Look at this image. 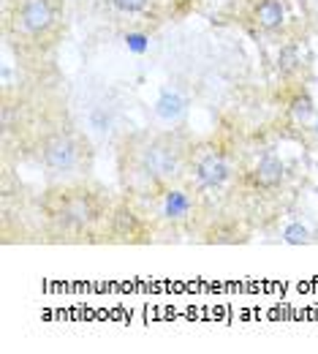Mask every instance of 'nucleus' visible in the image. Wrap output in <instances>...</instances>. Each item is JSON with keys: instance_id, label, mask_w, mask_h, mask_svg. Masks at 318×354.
I'll return each instance as SVG.
<instances>
[{"instance_id": "nucleus-1", "label": "nucleus", "mask_w": 318, "mask_h": 354, "mask_svg": "<svg viewBox=\"0 0 318 354\" xmlns=\"http://www.w3.org/2000/svg\"><path fill=\"white\" fill-rule=\"evenodd\" d=\"M142 166H144L147 175H153L158 180H169L174 175H180L183 155H180V150L172 142H155V144L147 147Z\"/></svg>"}, {"instance_id": "nucleus-2", "label": "nucleus", "mask_w": 318, "mask_h": 354, "mask_svg": "<svg viewBox=\"0 0 318 354\" xmlns=\"http://www.w3.org/2000/svg\"><path fill=\"white\" fill-rule=\"evenodd\" d=\"M44 164L52 172H71L77 164V144L68 136H49L44 142Z\"/></svg>"}, {"instance_id": "nucleus-3", "label": "nucleus", "mask_w": 318, "mask_h": 354, "mask_svg": "<svg viewBox=\"0 0 318 354\" xmlns=\"http://www.w3.org/2000/svg\"><path fill=\"white\" fill-rule=\"evenodd\" d=\"M19 16H22V25H25L30 33H44V30L52 25V19H55L49 0H25Z\"/></svg>"}, {"instance_id": "nucleus-4", "label": "nucleus", "mask_w": 318, "mask_h": 354, "mask_svg": "<svg viewBox=\"0 0 318 354\" xmlns=\"http://www.w3.org/2000/svg\"><path fill=\"white\" fill-rule=\"evenodd\" d=\"M253 180H256L261 188H275V186L283 180V161H280L278 155L267 153V155L259 161V166H256V172H253Z\"/></svg>"}, {"instance_id": "nucleus-5", "label": "nucleus", "mask_w": 318, "mask_h": 354, "mask_svg": "<svg viewBox=\"0 0 318 354\" xmlns=\"http://www.w3.org/2000/svg\"><path fill=\"white\" fill-rule=\"evenodd\" d=\"M196 177L204 183V186H220L226 177H228V166H226V161L220 158V155H204L199 164H196Z\"/></svg>"}, {"instance_id": "nucleus-6", "label": "nucleus", "mask_w": 318, "mask_h": 354, "mask_svg": "<svg viewBox=\"0 0 318 354\" xmlns=\"http://www.w3.org/2000/svg\"><path fill=\"white\" fill-rule=\"evenodd\" d=\"M155 112H158V118L166 120V123H172V120H180V118H183V112H185V99H183L180 93H172V90H166V93L158 99V104H155Z\"/></svg>"}, {"instance_id": "nucleus-7", "label": "nucleus", "mask_w": 318, "mask_h": 354, "mask_svg": "<svg viewBox=\"0 0 318 354\" xmlns=\"http://www.w3.org/2000/svg\"><path fill=\"white\" fill-rule=\"evenodd\" d=\"M256 19L264 30H275L283 25V5L278 0H264L259 8H256Z\"/></svg>"}, {"instance_id": "nucleus-8", "label": "nucleus", "mask_w": 318, "mask_h": 354, "mask_svg": "<svg viewBox=\"0 0 318 354\" xmlns=\"http://www.w3.org/2000/svg\"><path fill=\"white\" fill-rule=\"evenodd\" d=\"M88 218H90V205H88L85 199H74V202L66 207V221H68V224L82 227Z\"/></svg>"}, {"instance_id": "nucleus-9", "label": "nucleus", "mask_w": 318, "mask_h": 354, "mask_svg": "<svg viewBox=\"0 0 318 354\" xmlns=\"http://www.w3.org/2000/svg\"><path fill=\"white\" fill-rule=\"evenodd\" d=\"M188 213V199L183 197V194H169L166 197V216H172V218H180V216H185Z\"/></svg>"}, {"instance_id": "nucleus-10", "label": "nucleus", "mask_w": 318, "mask_h": 354, "mask_svg": "<svg viewBox=\"0 0 318 354\" xmlns=\"http://www.w3.org/2000/svg\"><path fill=\"white\" fill-rule=\"evenodd\" d=\"M291 112H294L297 120H308L313 115V101H310L308 96H297L294 104H291Z\"/></svg>"}, {"instance_id": "nucleus-11", "label": "nucleus", "mask_w": 318, "mask_h": 354, "mask_svg": "<svg viewBox=\"0 0 318 354\" xmlns=\"http://www.w3.org/2000/svg\"><path fill=\"white\" fill-rule=\"evenodd\" d=\"M297 63H300V55H297V49H294V47L280 49V58H278L280 71H294V68H297Z\"/></svg>"}, {"instance_id": "nucleus-12", "label": "nucleus", "mask_w": 318, "mask_h": 354, "mask_svg": "<svg viewBox=\"0 0 318 354\" xmlns=\"http://www.w3.org/2000/svg\"><path fill=\"white\" fill-rule=\"evenodd\" d=\"M286 242H291V245H300V242H308V229L302 227V224H291V227H286Z\"/></svg>"}, {"instance_id": "nucleus-13", "label": "nucleus", "mask_w": 318, "mask_h": 354, "mask_svg": "<svg viewBox=\"0 0 318 354\" xmlns=\"http://www.w3.org/2000/svg\"><path fill=\"white\" fill-rule=\"evenodd\" d=\"M90 123H93V128H96V131H109V125H111V115L104 112V110H96V112L90 115Z\"/></svg>"}, {"instance_id": "nucleus-14", "label": "nucleus", "mask_w": 318, "mask_h": 354, "mask_svg": "<svg viewBox=\"0 0 318 354\" xmlns=\"http://www.w3.org/2000/svg\"><path fill=\"white\" fill-rule=\"evenodd\" d=\"M125 44H128V49H133V52H144V49H147V38H144L142 33H131V36L125 38Z\"/></svg>"}, {"instance_id": "nucleus-15", "label": "nucleus", "mask_w": 318, "mask_h": 354, "mask_svg": "<svg viewBox=\"0 0 318 354\" xmlns=\"http://www.w3.org/2000/svg\"><path fill=\"white\" fill-rule=\"evenodd\" d=\"M144 3H147V0H114V5H117L120 11H128V14L142 11V8H144Z\"/></svg>"}]
</instances>
